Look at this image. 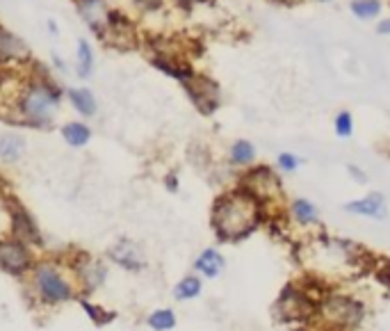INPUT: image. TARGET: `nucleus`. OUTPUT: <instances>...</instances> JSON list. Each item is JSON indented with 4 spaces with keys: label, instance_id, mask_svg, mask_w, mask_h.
Masks as SVG:
<instances>
[{
    "label": "nucleus",
    "instance_id": "f257e3e1",
    "mask_svg": "<svg viewBox=\"0 0 390 331\" xmlns=\"http://www.w3.org/2000/svg\"><path fill=\"white\" fill-rule=\"evenodd\" d=\"M30 73L25 76L12 98V124H19L25 128H37L46 131L53 126L58 117V110L67 96V89L53 78L51 64H41L37 60H30Z\"/></svg>",
    "mask_w": 390,
    "mask_h": 331
},
{
    "label": "nucleus",
    "instance_id": "f03ea898",
    "mask_svg": "<svg viewBox=\"0 0 390 331\" xmlns=\"http://www.w3.org/2000/svg\"><path fill=\"white\" fill-rule=\"evenodd\" d=\"M260 219H262L260 201L244 188H235L220 195L215 199L210 213L213 231L222 242L244 240V238L256 231Z\"/></svg>",
    "mask_w": 390,
    "mask_h": 331
},
{
    "label": "nucleus",
    "instance_id": "7ed1b4c3",
    "mask_svg": "<svg viewBox=\"0 0 390 331\" xmlns=\"http://www.w3.org/2000/svg\"><path fill=\"white\" fill-rule=\"evenodd\" d=\"M180 87H183L189 103L196 108V112L201 117H213L224 105V94L220 82L213 80L210 76H206V73L196 71L194 78H189Z\"/></svg>",
    "mask_w": 390,
    "mask_h": 331
},
{
    "label": "nucleus",
    "instance_id": "20e7f679",
    "mask_svg": "<svg viewBox=\"0 0 390 331\" xmlns=\"http://www.w3.org/2000/svg\"><path fill=\"white\" fill-rule=\"evenodd\" d=\"M34 283H37V292L41 299H46L48 304H62V301L74 299V290H71L69 281L51 263H39L34 268Z\"/></svg>",
    "mask_w": 390,
    "mask_h": 331
},
{
    "label": "nucleus",
    "instance_id": "39448f33",
    "mask_svg": "<svg viewBox=\"0 0 390 331\" xmlns=\"http://www.w3.org/2000/svg\"><path fill=\"white\" fill-rule=\"evenodd\" d=\"M7 219H10V233L16 240H21L25 245H34V247L43 245V235L39 231L37 222H34L30 210L25 208L21 201L10 199V204H7Z\"/></svg>",
    "mask_w": 390,
    "mask_h": 331
},
{
    "label": "nucleus",
    "instance_id": "423d86ee",
    "mask_svg": "<svg viewBox=\"0 0 390 331\" xmlns=\"http://www.w3.org/2000/svg\"><path fill=\"white\" fill-rule=\"evenodd\" d=\"M247 192H251L260 204L262 201L274 199L281 195V181L274 174V169L267 167V164H258V167H247V174L242 176V186Z\"/></svg>",
    "mask_w": 390,
    "mask_h": 331
},
{
    "label": "nucleus",
    "instance_id": "0eeeda50",
    "mask_svg": "<svg viewBox=\"0 0 390 331\" xmlns=\"http://www.w3.org/2000/svg\"><path fill=\"white\" fill-rule=\"evenodd\" d=\"M0 270L14 277H21L32 270V252L30 245H25L16 238H0Z\"/></svg>",
    "mask_w": 390,
    "mask_h": 331
},
{
    "label": "nucleus",
    "instance_id": "6e6552de",
    "mask_svg": "<svg viewBox=\"0 0 390 331\" xmlns=\"http://www.w3.org/2000/svg\"><path fill=\"white\" fill-rule=\"evenodd\" d=\"M74 7L87 30L98 41H107V16L112 5L107 0H74Z\"/></svg>",
    "mask_w": 390,
    "mask_h": 331
},
{
    "label": "nucleus",
    "instance_id": "1a4fd4ad",
    "mask_svg": "<svg viewBox=\"0 0 390 331\" xmlns=\"http://www.w3.org/2000/svg\"><path fill=\"white\" fill-rule=\"evenodd\" d=\"M32 53L28 41L0 23V67H28Z\"/></svg>",
    "mask_w": 390,
    "mask_h": 331
},
{
    "label": "nucleus",
    "instance_id": "9d476101",
    "mask_svg": "<svg viewBox=\"0 0 390 331\" xmlns=\"http://www.w3.org/2000/svg\"><path fill=\"white\" fill-rule=\"evenodd\" d=\"M151 67L160 71L162 76H167L171 80H176L178 85H183V82H187L189 78H194L196 69L192 67V62L180 58L178 53L174 51H158V53H151Z\"/></svg>",
    "mask_w": 390,
    "mask_h": 331
},
{
    "label": "nucleus",
    "instance_id": "9b49d317",
    "mask_svg": "<svg viewBox=\"0 0 390 331\" xmlns=\"http://www.w3.org/2000/svg\"><path fill=\"white\" fill-rule=\"evenodd\" d=\"M324 316L329 318V323L342 325V327H356L363 320V306L358 301H354L349 297L333 295L322 304Z\"/></svg>",
    "mask_w": 390,
    "mask_h": 331
},
{
    "label": "nucleus",
    "instance_id": "f8f14e48",
    "mask_svg": "<svg viewBox=\"0 0 390 331\" xmlns=\"http://www.w3.org/2000/svg\"><path fill=\"white\" fill-rule=\"evenodd\" d=\"M71 268H74L76 272V277L78 281L83 283V286L92 292L96 290L98 286H103V281L107 277V270H105V265L94 259V256H89L85 252H80L74 261H71Z\"/></svg>",
    "mask_w": 390,
    "mask_h": 331
},
{
    "label": "nucleus",
    "instance_id": "ddd939ff",
    "mask_svg": "<svg viewBox=\"0 0 390 331\" xmlns=\"http://www.w3.org/2000/svg\"><path fill=\"white\" fill-rule=\"evenodd\" d=\"M107 256H110L112 263H116L119 268L128 270V272H140L147 268V259H144L140 245L128 240V238H121L119 242H114L110 249H107Z\"/></svg>",
    "mask_w": 390,
    "mask_h": 331
},
{
    "label": "nucleus",
    "instance_id": "4468645a",
    "mask_svg": "<svg viewBox=\"0 0 390 331\" xmlns=\"http://www.w3.org/2000/svg\"><path fill=\"white\" fill-rule=\"evenodd\" d=\"M137 37V25L135 21L119 7L110 9V16H107V41L110 44H126L133 41Z\"/></svg>",
    "mask_w": 390,
    "mask_h": 331
},
{
    "label": "nucleus",
    "instance_id": "2eb2a0df",
    "mask_svg": "<svg viewBox=\"0 0 390 331\" xmlns=\"http://www.w3.org/2000/svg\"><path fill=\"white\" fill-rule=\"evenodd\" d=\"M344 210L351 215H361V217H370V219H386L388 217V204L386 197L381 192H370V195L354 199L344 204Z\"/></svg>",
    "mask_w": 390,
    "mask_h": 331
},
{
    "label": "nucleus",
    "instance_id": "dca6fc26",
    "mask_svg": "<svg viewBox=\"0 0 390 331\" xmlns=\"http://www.w3.org/2000/svg\"><path fill=\"white\" fill-rule=\"evenodd\" d=\"M67 100L83 119H92V117L98 115V98H96L94 91L89 87H85V85L69 87L67 89Z\"/></svg>",
    "mask_w": 390,
    "mask_h": 331
},
{
    "label": "nucleus",
    "instance_id": "f3484780",
    "mask_svg": "<svg viewBox=\"0 0 390 331\" xmlns=\"http://www.w3.org/2000/svg\"><path fill=\"white\" fill-rule=\"evenodd\" d=\"M76 78L89 80L96 71V53L89 39H78L76 44V64H74Z\"/></svg>",
    "mask_w": 390,
    "mask_h": 331
},
{
    "label": "nucleus",
    "instance_id": "a211bd4d",
    "mask_svg": "<svg viewBox=\"0 0 390 331\" xmlns=\"http://www.w3.org/2000/svg\"><path fill=\"white\" fill-rule=\"evenodd\" d=\"M25 149H28V142H25V137L21 133H3L0 135V160L5 164H14L19 162Z\"/></svg>",
    "mask_w": 390,
    "mask_h": 331
},
{
    "label": "nucleus",
    "instance_id": "6ab92c4d",
    "mask_svg": "<svg viewBox=\"0 0 390 331\" xmlns=\"http://www.w3.org/2000/svg\"><path fill=\"white\" fill-rule=\"evenodd\" d=\"M60 133H62V140H65L71 149H83V146H87L89 140H92V128H89V124H85L83 119L67 122L62 126Z\"/></svg>",
    "mask_w": 390,
    "mask_h": 331
},
{
    "label": "nucleus",
    "instance_id": "aec40b11",
    "mask_svg": "<svg viewBox=\"0 0 390 331\" xmlns=\"http://www.w3.org/2000/svg\"><path fill=\"white\" fill-rule=\"evenodd\" d=\"M194 268H196V272H201L203 277L215 279L224 272L226 261H224V256L220 252L213 249V247H208V249H203L201 254H199V259L194 261Z\"/></svg>",
    "mask_w": 390,
    "mask_h": 331
},
{
    "label": "nucleus",
    "instance_id": "412c9836",
    "mask_svg": "<svg viewBox=\"0 0 390 331\" xmlns=\"http://www.w3.org/2000/svg\"><path fill=\"white\" fill-rule=\"evenodd\" d=\"M258 158V149L256 144L244 140V137H240V140H235L231 146H229V160L231 164H235V167H251L253 162H256Z\"/></svg>",
    "mask_w": 390,
    "mask_h": 331
},
{
    "label": "nucleus",
    "instance_id": "4be33fe9",
    "mask_svg": "<svg viewBox=\"0 0 390 331\" xmlns=\"http://www.w3.org/2000/svg\"><path fill=\"white\" fill-rule=\"evenodd\" d=\"M384 7H386L384 0H349V5H347L349 14L363 23L377 21V18L384 14Z\"/></svg>",
    "mask_w": 390,
    "mask_h": 331
},
{
    "label": "nucleus",
    "instance_id": "5701e85b",
    "mask_svg": "<svg viewBox=\"0 0 390 331\" xmlns=\"http://www.w3.org/2000/svg\"><path fill=\"white\" fill-rule=\"evenodd\" d=\"M290 213H292L295 222H299L302 226H311L315 224L317 219H320V210L313 204V201H308L304 197H299L292 201V206H290Z\"/></svg>",
    "mask_w": 390,
    "mask_h": 331
},
{
    "label": "nucleus",
    "instance_id": "b1692460",
    "mask_svg": "<svg viewBox=\"0 0 390 331\" xmlns=\"http://www.w3.org/2000/svg\"><path fill=\"white\" fill-rule=\"evenodd\" d=\"M354 115L349 112V110H340V112H335L333 117V131L335 135L340 137V140H349V137L354 135Z\"/></svg>",
    "mask_w": 390,
    "mask_h": 331
},
{
    "label": "nucleus",
    "instance_id": "393cba45",
    "mask_svg": "<svg viewBox=\"0 0 390 331\" xmlns=\"http://www.w3.org/2000/svg\"><path fill=\"white\" fill-rule=\"evenodd\" d=\"M199 292H201V281H199V277H185V279H180L178 286L174 288V297L185 301V299L199 297Z\"/></svg>",
    "mask_w": 390,
    "mask_h": 331
},
{
    "label": "nucleus",
    "instance_id": "a878e982",
    "mask_svg": "<svg viewBox=\"0 0 390 331\" xmlns=\"http://www.w3.org/2000/svg\"><path fill=\"white\" fill-rule=\"evenodd\" d=\"M149 325L156 331H169L176 327V316L171 313L169 309H160V311H156V313H151Z\"/></svg>",
    "mask_w": 390,
    "mask_h": 331
},
{
    "label": "nucleus",
    "instance_id": "bb28decb",
    "mask_svg": "<svg viewBox=\"0 0 390 331\" xmlns=\"http://www.w3.org/2000/svg\"><path fill=\"white\" fill-rule=\"evenodd\" d=\"M302 162H304V160L299 158L297 153H292V151H281V153L276 155V167H278L281 171H285V174L297 171L299 164H302Z\"/></svg>",
    "mask_w": 390,
    "mask_h": 331
},
{
    "label": "nucleus",
    "instance_id": "cd10ccee",
    "mask_svg": "<svg viewBox=\"0 0 390 331\" xmlns=\"http://www.w3.org/2000/svg\"><path fill=\"white\" fill-rule=\"evenodd\" d=\"M80 306L85 309V313L92 318V323L96 325V327H103L105 323H110V320L114 318L112 313H107V311H101V306H94V304H89L87 299H83L80 301Z\"/></svg>",
    "mask_w": 390,
    "mask_h": 331
},
{
    "label": "nucleus",
    "instance_id": "c85d7f7f",
    "mask_svg": "<svg viewBox=\"0 0 390 331\" xmlns=\"http://www.w3.org/2000/svg\"><path fill=\"white\" fill-rule=\"evenodd\" d=\"M51 69H53V73H60V76H65V73H69V62L62 58L60 53H53L51 55Z\"/></svg>",
    "mask_w": 390,
    "mask_h": 331
},
{
    "label": "nucleus",
    "instance_id": "c756f323",
    "mask_svg": "<svg viewBox=\"0 0 390 331\" xmlns=\"http://www.w3.org/2000/svg\"><path fill=\"white\" fill-rule=\"evenodd\" d=\"M375 32L379 37H390V16H379L375 21Z\"/></svg>",
    "mask_w": 390,
    "mask_h": 331
},
{
    "label": "nucleus",
    "instance_id": "7c9ffc66",
    "mask_svg": "<svg viewBox=\"0 0 390 331\" xmlns=\"http://www.w3.org/2000/svg\"><path fill=\"white\" fill-rule=\"evenodd\" d=\"M377 279L384 283V286L390 288V261H384L381 263V268L377 270Z\"/></svg>",
    "mask_w": 390,
    "mask_h": 331
},
{
    "label": "nucleus",
    "instance_id": "2f4dec72",
    "mask_svg": "<svg viewBox=\"0 0 390 331\" xmlns=\"http://www.w3.org/2000/svg\"><path fill=\"white\" fill-rule=\"evenodd\" d=\"M347 174L351 179H356L358 183H368V174L363 171L358 164H347Z\"/></svg>",
    "mask_w": 390,
    "mask_h": 331
},
{
    "label": "nucleus",
    "instance_id": "473e14b6",
    "mask_svg": "<svg viewBox=\"0 0 390 331\" xmlns=\"http://www.w3.org/2000/svg\"><path fill=\"white\" fill-rule=\"evenodd\" d=\"M171 3H174L178 9H185V12H189V9L203 5V3H208V0H171Z\"/></svg>",
    "mask_w": 390,
    "mask_h": 331
},
{
    "label": "nucleus",
    "instance_id": "72a5a7b5",
    "mask_svg": "<svg viewBox=\"0 0 390 331\" xmlns=\"http://www.w3.org/2000/svg\"><path fill=\"white\" fill-rule=\"evenodd\" d=\"M165 188H167L169 192H178V176H176L174 171L167 174V176H165Z\"/></svg>",
    "mask_w": 390,
    "mask_h": 331
},
{
    "label": "nucleus",
    "instance_id": "f704fd0d",
    "mask_svg": "<svg viewBox=\"0 0 390 331\" xmlns=\"http://www.w3.org/2000/svg\"><path fill=\"white\" fill-rule=\"evenodd\" d=\"M46 30H48L51 34H60V25H58L55 18H48V21H46Z\"/></svg>",
    "mask_w": 390,
    "mask_h": 331
},
{
    "label": "nucleus",
    "instance_id": "c9c22d12",
    "mask_svg": "<svg viewBox=\"0 0 390 331\" xmlns=\"http://www.w3.org/2000/svg\"><path fill=\"white\" fill-rule=\"evenodd\" d=\"M315 3H331V0H315Z\"/></svg>",
    "mask_w": 390,
    "mask_h": 331
},
{
    "label": "nucleus",
    "instance_id": "e433bc0d",
    "mask_svg": "<svg viewBox=\"0 0 390 331\" xmlns=\"http://www.w3.org/2000/svg\"><path fill=\"white\" fill-rule=\"evenodd\" d=\"M388 5H390V0H388Z\"/></svg>",
    "mask_w": 390,
    "mask_h": 331
}]
</instances>
